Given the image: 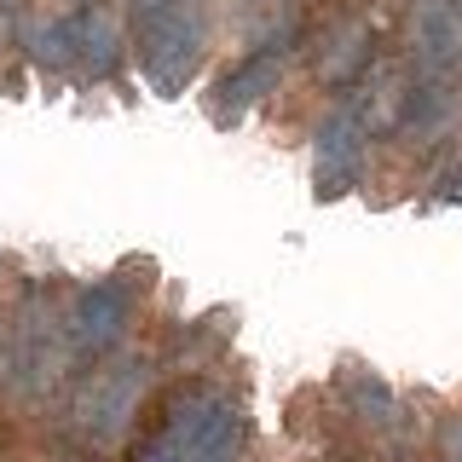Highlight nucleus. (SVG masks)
I'll return each mask as SVG.
<instances>
[{
    "label": "nucleus",
    "mask_w": 462,
    "mask_h": 462,
    "mask_svg": "<svg viewBox=\"0 0 462 462\" xmlns=\"http://www.w3.org/2000/svg\"><path fill=\"white\" fill-rule=\"evenodd\" d=\"M249 416L208 382H180L151 404L127 462H243Z\"/></svg>",
    "instance_id": "nucleus-1"
},
{
    "label": "nucleus",
    "mask_w": 462,
    "mask_h": 462,
    "mask_svg": "<svg viewBox=\"0 0 462 462\" xmlns=\"http://www.w3.org/2000/svg\"><path fill=\"white\" fill-rule=\"evenodd\" d=\"M134 58L156 93H180L202 64L208 41V6L202 0H127Z\"/></svg>",
    "instance_id": "nucleus-2"
},
{
    "label": "nucleus",
    "mask_w": 462,
    "mask_h": 462,
    "mask_svg": "<svg viewBox=\"0 0 462 462\" xmlns=\"http://www.w3.org/2000/svg\"><path fill=\"white\" fill-rule=\"evenodd\" d=\"M144 382H151V365H144L139 353L98 358L76 382V393H69V433H76L93 457L110 451V445L134 428V416L144 404Z\"/></svg>",
    "instance_id": "nucleus-3"
},
{
    "label": "nucleus",
    "mask_w": 462,
    "mask_h": 462,
    "mask_svg": "<svg viewBox=\"0 0 462 462\" xmlns=\"http://www.w3.org/2000/svg\"><path fill=\"white\" fill-rule=\"evenodd\" d=\"M370 139H375L370 105L353 87V93H341L336 105H329V116L318 122V180H312V191L324 202H336L358 185V173L370 162Z\"/></svg>",
    "instance_id": "nucleus-4"
},
{
    "label": "nucleus",
    "mask_w": 462,
    "mask_h": 462,
    "mask_svg": "<svg viewBox=\"0 0 462 462\" xmlns=\"http://www.w3.org/2000/svg\"><path fill=\"white\" fill-rule=\"evenodd\" d=\"M127 324H134V295H127L122 283H93V289H81V295L64 307L69 353H76V358H93V365L122 346Z\"/></svg>",
    "instance_id": "nucleus-5"
},
{
    "label": "nucleus",
    "mask_w": 462,
    "mask_h": 462,
    "mask_svg": "<svg viewBox=\"0 0 462 462\" xmlns=\"http://www.w3.org/2000/svg\"><path fill=\"white\" fill-rule=\"evenodd\" d=\"M300 35H278V41H260V47L243 58L237 69L220 81V93L208 98V110H214V122H237L243 110H254L260 98L272 93V87L283 81V64H289V47H295Z\"/></svg>",
    "instance_id": "nucleus-6"
},
{
    "label": "nucleus",
    "mask_w": 462,
    "mask_h": 462,
    "mask_svg": "<svg viewBox=\"0 0 462 462\" xmlns=\"http://www.w3.org/2000/svg\"><path fill=\"white\" fill-rule=\"evenodd\" d=\"M64 18L69 41H76V64H87L93 76H110L122 41H116V18L105 12V0H76V12H64Z\"/></svg>",
    "instance_id": "nucleus-7"
},
{
    "label": "nucleus",
    "mask_w": 462,
    "mask_h": 462,
    "mask_svg": "<svg viewBox=\"0 0 462 462\" xmlns=\"http://www.w3.org/2000/svg\"><path fill=\"white\" fill-rule=\"evenodd\" d=\"M341 399H346V411L358 416V422H370V428H387L399 416V399H393V387L382 382L375 370H341Z\"/></svg>",
    "instance_id": "nucleus-8"
},
{
    "label": "nucleus",
    "mask_w": 462,
    "mask_h": 462,
    "mask_svg": "<svg viewBox=\"0 0 462 462\" xmlns=\"http://www.w3.org/2000/svg\"><path fill=\"white\" fill-rule=\"evenodd\" d=\"M439 202H451V208H462V151H457V162L445 168V180H439V191H433Z\"/></svg>",
    "instance_id": "nucleus-9"
},
{
    "label": "nucleus",
    "mask_w": 462,
    "mask_h": 462,
    "mask_svg": "<svg viewBox=\"0 0 462 462\" xmlns=\"http://www.w3.org/2000/svg\"><path fill=\"white\" fill-rule=\"evenodd\" d=\"M439 462H462V416L439 428Z\"/></svg>",
    "instance_id": "nucleus-10"
}]
</instances>
